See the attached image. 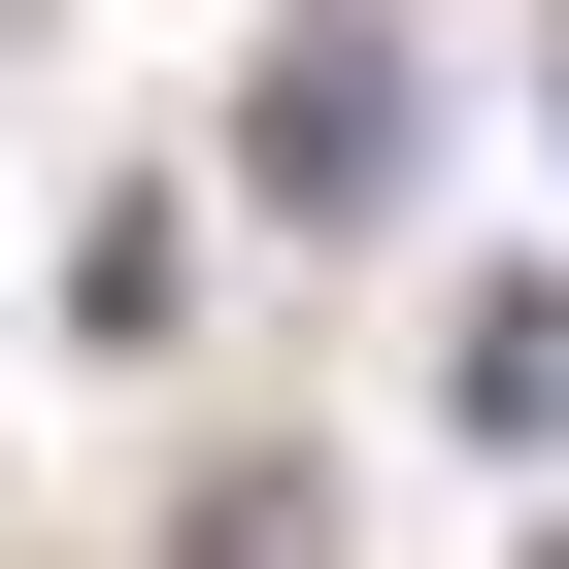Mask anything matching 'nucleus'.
<instances>
[{"mask_svg":"<svg viewBox=\"0 0 569 569\" xmlns=\"http://www.w3.org/2000/svg\"><path fill=\"white\" fill-rule=\"evenodd\" d=\"M234 168L302 201V234H336V201H402V34H268V101H234Z\"/></svg>","mask_w":569,"mask_h":569,"instance_id":"obj_1","label":"nucleus"},{"mask_svg":"<svg viewBox=\"0 0 569 569\" xmlns=\"http://www.w3.org/2000/svg\"><path fill=\"white\" fill-rule=\"evenodd\" d=\"M436 402H469V436H569V268H502V302L436 336Z\"/></svg>","mask_w":569,"mask_h":569,"instance_id":"obj_2","label":"nucleus"}]
</instances>
